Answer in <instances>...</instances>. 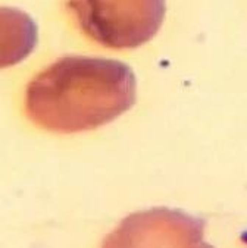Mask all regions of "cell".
I'll return each instance as SVG.
<instances>
[{"instance_id":"6da1fadb","label":"cell","mask_w":247,"mask_h":248,"mask_svg":"<svg viewBox=\"0 0 247 248\" xmlns=\"http://www.w3.org/2000/svg\"><path fill=\"white\" fill-rule=\"evenodd\" d=\"M81 30L112 47H132L149 40L159 28L164 0H69Z\"/></svg>"},{"instance_id":"7a4b0ae2","label":"cell","mask_w":247,"mask_h":248,"mask_svg":"<svg viewBox=\"0 0 247 248\" xmlns=\"http://www.w3.org/2000/svg\"><path fill=\"white\" fill-rule=\"evenodd\" d=\"M103 248H211L202 241V228L193 219L152 210L128 217Z\"/></svg>"},{"instance_id":"3957f363","label":"cell","mask_w":247,"mask_h":248,"mask_svg":"<svg viewBox=\"0 0 247 248\" xmlns=\"http://www.w3.org/2000/svg\"><path fill=\"white\" fill-rule=\"evenodd\" d=\"M37 27L24 12L0 8V68L25 59L35 46Z\"/></svg>"}]
</instances>
